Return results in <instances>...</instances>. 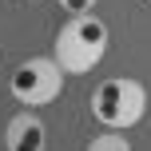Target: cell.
Instances as JSON below:
<instances>
[{"mask_svg": "<svg viewBox=\"0 0 151 151\" xmlns=\"http://www.w3.org/2000/svg\"><path fill=\"white\" fill-rule=\"evenodd\" d=\"M8 88H12V99L20 107H44V104H52V99H60L64 72H60V64H56L52 56H28V60L12 72Z\"/></svg>", "mask_w": 151, "mask_h": 151, "instance_id": "3", "label": "cell"}, {"mask_svg": "<svg viewBox=\"0 0 151 151\" xmlns=\"http://www.w3.org/2000/svg\"><path fill=\"white\" fill-rule=\"evenodd\" d=\"M107 44H111L107 20H99L96 12L68 16V20L60 24V32H56L52 60L60 64L64 76H83V72H91L107 56Z\"/></svg>", "mask_w": 151, "mask_h": 151, "instance_id": "1", "label": "cell"}, {"mask_svg": "<svg viewBox=\"0 0 151 151\" xmlns=\"http://www.w3.org/2000/svg\"><path fill=\"white\" fill-rule=\"evenodd\" d=\"M91 115L104 131H131L147 115V88L131 76H107L91 91Z\"/></svg>", "mask_w": 151, "mask_h": 151, "instance_id": "2", "label": "cell"}, {"mask_svg": "<svg viewBox=\"0 0 151 151\" xmlns=\"http://www.w3.org/2000/svg\"><path fill=\"white\" fill-rule=\"evenodd\" d=\"M24 4H40V0H24Z\"/></svg>", "mask_w": 151, "mask_h": 151, "instance_id": "7", "label": "cell"}, {"mask_svg": "<svg viewBox=\"0 0 151 151\" xmlns=\"http://www.w3.org/2000/svg\"><path fill=\"white\" fill-rule=\"evenodd\" d=\"M56 4H60L64 12H72V16H83V12H91L99 0H56Z\"/></svg>", "mask_w": 151, "mask_h": 151, "instance_id": "6", "label": "cell"}, {"mask_svg": "<svg viewBox=\"0 0 151 151\" xmlns=\"http://www.w3.org/2000/svg\"><path fill=\"white\" fill-rule=\"evenodd\" d=\"M147 4H151V0H147Z\"/></svg>", "mask_w": 151, "mask_h": 151, "instance_id": "8", "label": "cell"}, {"mask_svg": "<svg viewBox=\"0 0 151 151\" xmlns=\"http://www.w3.org/2000/svg\"><path fill=\"white\" fill-rule=\"evenodd\" d=\"M4 147L8 151H48V127L36 115V107H24L8 119L4 127Z\"/></svg>", "mask_w": 151, "mask_h": 151, "instance_id": "4", "label": "cell"}, {"mask_svg": "<svg viewBox=\"0 0 151 151\" xmlns=\"http://www.w3.org/2000/svg\"><path fill=\"white\" fill-rule=\"evenodd\" d=\"M88 151H131V139L123 131H104V135H96L88 143Z\"/></svg>", "mask_w": 151, "mask_h": 151, "instance_id": "5", "label": "cell"}]
</instances>
